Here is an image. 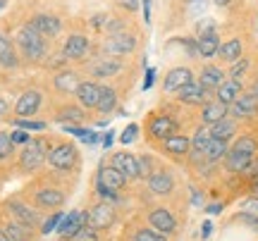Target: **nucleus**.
I'll list each match as a JSON object with an SVG mask.
<instances>
[{
    "mask_svg": "<svg viewBox=\"0 0 258 241\" xmlns=\"http://www.w3.org/2000/svg\"><path fill=\"white\" fill-rule=\"evenodd\" d=\"M10 210H12V215L17 217V222H22V224H27V227H34V224L38 222V215H36V210H31V208H27L24 203H10Z\"/></svg>",
    "mask_w": 258,
    "mask_h": 241,
    "instance_id": "22",
    "label": "nucleus"
},
{
    "mask_svg": "<svg viewBox=\"0 0 258 241\" xmlns=\"http://www.w3.org/2000/svg\"><path fill=\"white\" fill-rule=\"evenodd\" d=\"M239 82L237 79H227V82H222L220 86H218V101L225 103V105H232V103L237 101V96H239Z\"/></svg>",
    "mask_w": 258,
    "mask_h": 241,
    "instance_id": "21",
    "label": "nucleus"
},
{
    "mask_svg": "<svg viewBox=\"0 0 258 241\" xmlns=\"http://www.w3.org/2000/svg\"><path fill=\"white\" fill-rule=\"evenodd\" d=\"M211 232H213V224L211 222H203V227H201V236H203V239H208V236H211Z\"/></svg>",
    "mask_w": 258,
    "mask_h": 241,
    "instance_id": "55",
    "label": "nucleus"
},
{
    "mask_svg": "<svg viewBox=\"0 0 258 241\" xmlns=\"http://www.w3.org/2000/svg\"><path fill=\"white\" fill-rule=\"evenodd\" d=\"M208 31H215V22H213V19L199 22V27H196V34H199V36H203V34H208Z\"/></svg>",
    "mask_w": 258,
    "mask_h": 241,
    "instance_id": "47",
    "label": "nucleus"
},
{
    "mask_svg": "<svg viewBox=\"0 0 258 241\" xmlns=\"http://www.w3.org/2000/svg\"><path fill=\"white\" fill-rule=\"evenodd\" d=\"M10 153H12V136L0 131V158H8Z\"/></svg>",
    "mask_w": 258,
    "mask_h": 241,
    "instance_id": "42",
    "label": "nucleus"
},
{
    "mask_svg": "<svg viewBox=\"0 0 258 241\" xmlns=\"http://www.w3.org/2000/svg\"><path fill=\"white\" fill-rule=\"evenodd\" d=\"M55 86L60 89V91H77L79 89V79H77V74L74 72H62V74L55 76Z\"/></svg>",
    "mask_w": 258,
    "mask_h": 241,
    "instance_id": "35",
    "label": "nucleus"
},
{
    "mask_svg": "<svg viewBox=\"0 0 258 241\" xmlns=\"http://www.w3.org/2000/svg\"><path fill=\"white\" fill-rule=\"evenodd\" d=\"M120 3L124 5V8H129V10H137V5L141 3V0H120Z\"/></svg>",
    "mask_w": 258,
    "mask_h": 241,
    "instance_id": "56",
    "label": "nucleus"
},
{
    "mask_svg": "<svg viewBox=\"0 0 258 241\" xmlns=\"http://www.w3.org/2000/svg\"><path fill=\"white\" fill-rule=\"evenodd\" d=\"M19 48L24 50V55L29 60H41L43 53H46V41H43V34H38L36 29L31 27H24L19 31Z\"/></svg>",
    "mask_w": 258,
    "mask_h": 241,
    "instance_id": "1",
    "label": "nucleus"
},
{
    "mask_svg": "<svg viewBox=\"0 0 258 241\" xmlns=\"http://www.w3.org/2000/svg\"><path fill=\"white\" fill-rule=\"evenodd\" d=\"M84 143H98V134H93V131H86L82 136Z\"/></svg>",
    "mask_w": 258,
    "mask_h": 241,
    "instance_id": "51",
    "label": "nucleus"
},
{
    "mask_svg": "<svg viewBox=\"0 0 258 241\" xmlns=\"http://www.w3.org/2000/svg\"><path fill=\"white\" fill-rule=\"evenodd\" d=\"M139 177H151V158L144 155V158H139Z\"/></svg>",
    "mask_w": 258,
    "mask_h": 241,
    "instance_id": "46",
    "label": "nucleus"
},
{
    "mask_svg": "<svg viewBox=\"0 0 258 241\" xmlns=\"http://www.w3.org/2000/svg\"><path fill=\"white\" fill-rule=\"evenodd\" d=\"M15 127H19V129H24V131H41V129H46V122H29V120H17V122H15Z\"/></svg>",
    "mask_w": 258,
    "mask_h": 241,
    "instance_id": "41",
    "label": "nucleus"
},
{
    "mask_svg": "<svg viewBox=\"0 0 258 241\" xmlns=\"http://www.w3.org/2000/svg\"><path fill=\"white\" fill-rule=\"evenodd\" d=\"M89 220H91L93 229H105V227H110L112 220H115V213H112L110 203H98L91 213H89Z\"/></svg>",
    "mask_w": 258,
    "mask_h": 241,
    "instance_id": "6",
    "label": "nucleus"
},
{
    "mask_svg": "<svg viewBox=\"0 0 258 241\" xmlns=\"http://www.w3.org/2000/svg\"><path fill=\"white\" fill-rule=\"evenodd\" d=\"M251 155H244V153H234V150H227V170L232 172H244L251 163Z\"/></svg>",
    "mask_w": 258,
    "mask_h": 241,
    "instance_id": "30",
    "label": "nucleus"
},
{
    "mask_svg": "<svg viewBox=\"0 0 258 241\" xmlns=\"http://www.w3.org/2000/svg\"><path fill=\"white\" fill-rule=\"evenodd\" d=\"M0 65L15 69L17 67V55H15V48L10 43V38L5 34H0Z\"/></svg>",
    "mask_w": 258,
    "mask_h": 241,
    "instance_id": "23",
    "label": "nucleus"
},
{
    "mask_svg": "<svg viewBox=\"0 0 258 241\" xmlns=\"http://www.w3.org/2000/svg\"><path fill=\"white\" fill-rule=\"evenodd\" d=\"M72 241H98V232L93 227H89V224H84L82 229H77L72 234Z\"/></svg>",
    "mask_w": 258,
    "mask_h": 241,
    "instance_id": "37",
    "label": "nucleus"
},
{
    "mask_svg": "<svg viewBox=\"0 0 258 241\" xmlns=\"http://www.w3.org/2000/svg\"><path fill=\"white\" fill-rule=\"evenodd\" d=\"M10 136H12V143H27V141H29V136H27V131H24V129L12 131Z\"/></svg>",
    "mask_w": 258,
    "mask_h": 241,
    "instance_id": "49",
    "label": "nucleus"
},
{
    "mask_svg": "<svg viewBox=\"0 0 258 241\" xmlns=\"http://www.w3.org/2000/svg\"><path fill=\"white\" fill-rule=\"evenodd\" d=\"M137 131H139V129H137V124H129L127 129L122 131L120 141H122V143H124V146H129V143H132V141L137 139Z\"/></svg>",
    "mask_w": 258,
    "mask_h": 241,
    "instance_id": "43",
    "label": "nucleus"
},
{
    "mask_svg": "<svg viewBox=\"0 0 258 241\" xmlns=\"http://www.w3.org/2000/svg\"><path fill=\"white\" fill-rule=\"evenodd\" d=\"M220 210H222V205H220V203H215V205H208V213H211V215L220 213Z\"/></svg>",
    "mask_w": 258,
    "mask_h": 241,
    "instance_id": "57",
    "label": "nucleus"
},
{
    "mask_svg": "<svg viewBox=\"0 0 258 241\" xmlns=\"http://www.w3.org/2000/svg\"><path fill=\"white\" fill-rule=\"evenodd\" d=\"M137 241H167L165 234L156 232V229H141L137 232Z\"/></svg>",
    "mask_w": 258,
    "mask_h": 241,
    "instance_id": "40",
    "label": "nucleus"
},
{
    "mask_svg": "<svg viewBox=\"0 0 258 241\" xmlns=\"http://www.w3.org/2000/svg\"><path fill=\"white\" fill-rule=\"evenodd\" d=\"M244 210L251 215H258V196H253V198H249V201H244Z\"/></svg>",
    "mask_w": 258,
    "mask_h": 241,
    "instance_id": "48",
    "label": "nucleus"
},
{
    "mask_svg": "<svg viewBox=\"0 0 258 241\" xmlns=\"http://www.w3.org/2000/svg\"><path fill=\"white\" fill-rule=\"evenodd\" d=\"M227 105L225 103H206V108L201 110V117H203V122L206 124H215V122H220V120H225L227 117Z\"/></svg>",
    "mask_w": 258,
    "mask_h": 241,
    "instance_id": "17",
    "label": "nucleus"
},
{
    "mask_svg": "<svg viewBox=\"0 0 258 241\" xmlns=\"http://www.w3.org/2000/svg\"><path fill=\"white\" fill-rule=\"evenodd\" d=\"M5 110H8V103H5V101H0V115H3Z\"/></svg>",
    "mask_w": 258,
    "mask_h": 241,
    "instance_id": "58",
    "label": "nucleus"
},
{
    "mask_svg": "<svg viewBox=\"0 0 258 241\" xmlns=\"http://www.w3.org/2000/svg\"><path fill=\"white\" fill-rule=\"evenodd\" d=\"M213 3H215V5H220V8H222V5H227V3H232V0H213Z\"/></svg>",
    "mask_w": 258,
    "mask_h": 241,
    "instance_id": "59",
    "label": "nucleus"
},
{
    "mask_svg": "<svg viewBox=\"0 0 258 241\" xmlns=\"http://www.w3.org/2000/svg\"><path fill=\"white\" fill-rule=\"evenodd\" d=\"M86 222H89V213H70V215H64V222L60 224V234L67 239V236H72L77 229H82Z\"/></svg>",
    "mask_w": 258,
    "mask_h": 241,
    "instance_id": "16",
    "label": "nucleus"
},
{
    "mask_svg": "<svg viewBox=\"0 0 258 241\" xmlns=\"http://www.w3.org/2000/svg\"><path fill=\"white\" fill-rule=\"evenodd\" d=\"M256 196H258V179H256Z\"/></svg>",
    "mask_w": 258,
    "mask_h": 241,
    "instance_id": "63",
    "label": "nucleus"
},
{
    "mask_svg": "<svg viewBox=\"0 0 258 241\" xmlns=\"http://www.w3.org/2000/svg\"><path fill=\"white\" fill-rule=\"evenodd\" d=\"M77 96H79V101L82 105L86 108H98V98H101V86L93 82H84L79 84V89H77Z\"/></svg>",
    "mask_w": 258,
    "mask_h": 241,
    "instance_id": "14",
    "label": "nucleus"
},
{
    "mask_svg": "<svg viewBox=\"0 0 258 241\" xmlns=\"http://www.w3.org/2000/svg\"><path fill=\"white\" fill-rule=\"evenodd\" d=\"M5 234L10 236V241H29L31 239V227L22 222H10L5 227Z\"/></svg>",
    "mask_w": 258,
    "mask_h": 241,
    "instance_id": "29",
    "label": "nucleus"
},
{
    "mask_svg": "<svg viewBox=\"0 0 258 241\" xmlns=\"http://www.w3.org/2000/svg\"><path fill=\"white\" fill-rule=\"evenodd\" d=\"M134 48H137V38L129 36L127 31H115V34H110V38L105 41V50H108V53H115V55L132 53Z\"/></svg>",
    "mask_w": 258,
    "mask_h": 241,
    "instance_id": "2",
    "label": "nucleus"
},
{
    "mask_svg": "<svg viewBox=\"0 0 258 241\" xmlns=\"http://www.w3.org/2000/svg\"><path fill=\"white\" fill-rule=\"evenodd\" d=\"M179 101L182 103H191V105H199V103H206L208 98V89L201 86V84H186L184 89H179Z\"/></svg>",
    "mask_w": 258,
    "mask_h": 241,
    "instance_id": "12",
    "label": "nucleus"
},
{
    "mask_svg": "<svg viewBox=\"0 0 258 241\" xmlns=\"http://www.w3.org/2000/svg\"><path fill=\"white\" fill-rule=\"evenodd\" d=\"M62 217H64V215H60V213L53 215V217H50V220H46V224L41 227V232H43V234H50L57 227V224H60V220H62Z\"/></svg>",
    "mask_w": 258,
    "mask_h": 241,
    "instance_id": "44",
    "label": "nucleus"
},
{
    "mask_svg": "<svg viewBox=\"0 0 258 241\" xmlns=\"http://www.w3.org/2000/svg\"><path fill=\"white\" fill-rule=\"evenodd\" d=\"M199 55L203 57H213L218 55V50H220V41H218V34L215 31H208V34H203L199 36Z\"/></svg>",
    "mask_w": 258,
    "mask_h": 241,
    "instance_id": "18",
    "label": "nucleus"
},
{
    "mask_svg": "<svg viewBox=\"0 0 258 241\" xmlns=\"http://www.w3.org/2000/svg\"><path fill=\"white\" fill-rule=\"evenodd\" d=\"M112 141H115V134H112V129H110L108 134H105V136H103V146H105V148H110Z\"/></svg>",
    "mask_w": 258,
    "mask_h": 241,
    "instance_id": "54",
    "label": "nucleus"
},
{
    "mask_svg": "<svg viewBox=\"0 0 258 241\" xmlns=\"http://www.w3.org/2000/svg\"><path fill=\"white\" fill-rule=\"evenodd\" d=\"M38 105H41V93L38 91H27L17 101L15 112H17L19 117H29V115H34V112L38 110Z\"/></svg>",
    "mask_w": 258,
    "mask_h": 241,
    "instance_id": "13",
    "label": "nucleus"
},
{
    "mask_svg": "<svg viewBox=\"0 0 258 241\" xmlns=\"http://www.w3.org/2000/svg\"><path fill=\"white\" fill-rule=\"evenodd\" d=\"M74 158H77V153H74V146H57L55 150H50V165L57 167V170H67V167H72Z\"/></svg>",
    "mask_w": 258,
    "mask_h": 241,
    "instance_id": "11",
    "label": "nucleus"
},
{
    "mask_svg": "<svg viewBox=\"0 0 258 241\" xmlns=\"http://www.w3.org/2000/svg\"><path fill=\"white\" fill-rule=\"evenodd\" d=\"M120 67L122 65L117 60H98V62L91 67V74L93 76H110V74H117Z\"/></svg>",
    "mask_w": 258,
    "mask_h": 241,
    "instance_id": "28",
    "label": "nucleus"
},
{
    "mask_svg": "<svg viewBox=\"0 0 258 241\" xmlns=\"http://www.w3.org/2000/svg\"><path fill=\"white\" fill-rule=\"evenodd\" d=\"M0 241H10V236L5 232H0Z\"/></svg>",
    "mask_w": 258,
    "mask_h": 241,
    "instance_id": "60",
    "label": "nucleus"
},
{
    "mask_svg": "<svg viewBox=\"0 0 258 241\" xmlns=\"http://www.w3.org/2000/svg\"><path fill=\"white\" fill-rule=\"evenodd\" d=\"M46 160V143L43 141H27V148L22 153V165L27 170H36Z\"/></svg>",
    "mask_w": 258,
    "mask_h": 241,
    "instance_id": "3",
    "label": "nucleus"
},
{
    "mask_svg": "<svg viewBox=\"0 0 258 241\" xmlns=\"http://www.w3.org/2000/svg\"><path fill=\"white\" fill-rule=\"evenodd\" d=\"M232 150L234 153H244V155H256V150H258V143L256 139H251V136H241V139H237V143L232 146Z\"/></svg>",
    "mask_w": 258,
    "mask_h": 241,
    "instance_id": "36",
    "label": "nucleus"
},
{
    "mask_svg": "<svg viewBox=\"0 0 258 241\" xmlns=\"http://www.w3.org/2000/svg\"><path fill=\"white\" fill-rule=\"evenodd\" d=\"M165 148L170 153H175V155H184L191 148V141L186 136H170V139H165Z\"/></svg>",
    "mask_w": 258,
    "mask_h": 241,
    "instance_id": "32",
    "label": "nucleus"
},
{
    "mask_svg": "<svg viewBox=\"0 0 258 241\" xmlns=\"http://www.w3.org/2000/svg\"><path fill=\"white\" fill-rule=\"evenodd\" d=\"M172 186H175V182H172V177L165 175V172H158V175L148 177V189H151L153 194L165 196V194H170V191H172Z\"/></svg>",
    "mask_w": 258,
    "mask_h": 241,
    "instance_id": "19",
    "label": "nucleus"
},
{
    "mask_svg": "<svg viewBox=\"0 0 258 241\" xmlns=\"http://www.w3.org/2000/svg\"><path fill=\"white\" fill-rule=\"evenodd\" d=\"M36 203L43 205V208H57V205L64 203V196L60 194V191H55V189H43V191L36 196Z\"/></svg>",
    "mask_w": 258,
    "mask_h": 241,
    "instance_id": "26",
    "label": "nucleus"
},
{
    "mask_svg": "<svg viewBox=\"0 0 258 241\" xmlns=\"http://www.w3.org/2000/svg\"><path fill=\"white\" fill-rule=\"evenodd\" d=\"M194 82V74L191 69H186V67H177V69H172L170 74L165 76V91H179V89H184L186 84Z\"/></svg>",
    "mask_w": 258,
    "mask_h": 241,
    "instance_id": "8",
    "label": "nucleus"
},
{
    "mask_svg": "<svg viewBox=\"0 0 258 241\" xmlns=\"http://www.w3.org/2000/svg\"><path fill=\"white\" fill-rule=\"evenodd\" d=\"M3 8H5V0H0V10H3Z\"/></svg>",
    "mask_w": 258,
    "mask_h": 241,
    "instance_id": "62",
    "label": "nucleus"
},
{
    "mask_svg": "<svg viewBox=\"0 0 258 241\" xmlns=\"http://www.w3.org/2000/svg\"><path fill=\"white\" fill-rule=\"evenodd\" d=\"M86 50H89V41L84 36H70L67 43H64V57H72V60L84 57Z\"/></svg>",
    "mask_w": 258,
    "mask_h": 241,
    "instance_id": "20",
    "label": "nucleus"
},
{
    "mask_svg": "<svg viewBox=\"0 0 258 241\" xmlns=\"http://www.w3.org/2000/svg\"><path fill=\"white\" fill-rule=\"evenodd\" d=\"M112 167H117L122 175L129 177V179H134V177H139V158H134V155H129V153H115L110 160Z\"/></svg>",
    "mask_w": 258,
    "mask_h": 241,
    "instance_id": "7",
    "label": "nucleus"
},
{
    "mask_svg": "<svg viewBox=\"0 0 258 241\" xmlns=\"http://www.w3.org/2000/svg\"><path fill=\"white\" fill-rule=\"evenodd\" d=\"M222 155H227V141H222V139H211L208 148H206V160L215 163V160H220Z\"/></svg>",
    "mask_w": 258,
    "mask_h": 241,
    "instance_id": "34",
    "label": "nucleus"
},
{
    "mask_svg": "<svg viewBox=\"0 0 258 241\" xmlns=\"http://www.w3.org/2000/svg\"><path fill=\"white\" fill-rule=\"evenodd\" d=\"M117 105V93L110 86H101V98H98V110L101 112H110Z\"/></svg>",
    "mask_w": 258,
    "mask_h": 241,
    "instance_id": "31",
    "label": "nucleus"
},
{
    "mask_svg": "<svg viewBox=\"0 0 258 241\" xmlns=\"http://www.w3.org/2000/svg\"><path fill=\"white\" fill-rule=\"evenodd\" d=\"M31 27L36 29L38 34H43V36H57L60 29H62V22L53 17V15H36L31 19Z\"/></svg>",
    "mask_w": 258,
    "mask_h": 241,
    "instance_id": "5",
    "label": "nucleus"
},
{
    "mask_svg": "<svg viewBox=\"0 0 258 241\" xmlns=\"http://www.w3.org/2000/svg\"><path fill=\"white\" fill-rule=\"evenodd\" d=\"M218 55H220L225 62H237V60L241 57V41H239V38H232V41H227L225 46H220Z\"/></svg>",
    "mask_w": 258,
    "mask_h": 241,
    "instance_id": "25",
    "label": "nucleus"
},
{
    "mask_svg": "<svg viewBox=\"0 0 258 241\" xmlns=\"http://www.w3.org/2000/svg\"><path fill=\"white\" fill-rule=\"evenodd\" d=\"M153 82H156V69H146V76H144V89H151L153 86Z\"/></svg>",
    "mask_w": 258,
    "mask_h": 241,
    "instance_id": "50",
    "label": "nucleus"
},
{
    "mask_svg": "<svg viewBox=\"0 0 258 241\" xmlns=\"http://www.w3.org/2000/svg\"><path fill=\"white\" fill-rule=\"evenodd\" d=\"M213 134H211V127H201V129L196 131V136H194L191 146H194V153H203L206 155V148H208V143H211Z\"/></svg>",
    "mask_w": 258,
    "mask_h": 241,
    "instance_id": "33",
    "label": "nucleus"
},
{
    "mask_svg": "<svg viewBox=\"0 0 258 241\" xmlns=\"http://www.w3.org/2000/svg\"><path fill=\"white\" fill-rule=\"evenodd\" d=\"M57 120H60V122H67V120L82 122L84 120V112L79 110V108H72V105H70V108H64V110L60 112V117H57Z\"/></svg>",
    "mask_w": 258,
    "mask_h": 241,
    "instance_id": "39",
    "label": "nucleus"
},
{
    "mask_svg": "<svg viewBox=\"0 0 258 241\" xmlns=\"http://www.w3.org/2000/svg\"><path fill=\"white\" fill-rule=\"evenodd\" d=\"M141 8H144V19L151 22V0H141Z\"/></svg>",
    "mask_w": 258,
    "mask_h": 241,
    "instance_id": "52",
    "label": "nucleus"
},
{
    "mask_svg": "<svg viewBox=\"0 0 258 241\" xmlns=\"http://www.w3.org/2000/svg\"><path fill=\"white\" fill-rule=\"evenodd\" d=\"M234 131H237V127H234V122L227 120V117H225V120H220V122H215V124L211 127L213 139H222V141H227Z\"/></svg>",
    "mask_w": 258,
    "mask_h": 241,
    "instance_id": "27",
    "label": "nucleus"
},
{
    "mask_svg": "<svg viewBox=\"0 0 258 241\" xmlns=\"http://www.w3.org/2000/svg\"><path fill=\"white\" fill-rule=\"evenodd\" d=\"M124 179H127V177L112 165H103L101 170H98V184L108 186V189H112V191H120L122 186H124Z\"/></svg>",
    "mask_w": 258,
    "mask_h": 241,
    "instance_id": "4",
    "label": "nucleus"
},
{
    "mask_svg": "<svg viewBox=\"0 0 258 241\" xmlns=\"http://www.w3.org/2000/svg\"><path fill=\"white\" fill-rule=\"evenodd\" d=\"M148 222H151V227H153L156 232H160V234L175 232V227H177L172 213H167V210H153L151 217H148Z\"/></svg>",
    "mask_w": 258,
    "mask_h": 241,
    "instance_id": "10",
    "label": "nucleus"
},
{
    "mask_svg": "<svg viewBox=\"0 0 258 241\" xmlns=\"http://www.w3.org/2000/svg\"><path fill=\"white\" fill-rule=\"evenodd\" d=\"M256 110H258V98L253 93L237 96V101L232 103V112L237 117H251V115H256Z\"/></svg>",
    "mask_w": 258,
    "mask_h": 241,
    "instance_id": "9",
    "label": "nucleus"
},
{
    "mask_svg": "<svg viewBox=\"0 0 258 241\" xmlns=\"http://www.w3.org/2000/svg\"><path fill=\"white\" fill-rule=\"evenodd\" d=\"M222 82H225V74H222V69H218V67H206L201 72V79H199V84L206 86L208 91H211V89H218Z\"/></svg>",
    "mask_w": 258,
    "mask_h": 241,
    "instance_id": "24",
    "label": "nucleus"
},
{
    "mask_svg": "<svg viewBox=\"0 0 258 241\" xmlns=\"http://www.w3.org/2000/svg\"><path fill=\"white\" fill-rule=\"evenodd\" d=\"M253 96L258 98V82H256V86H253Z\"/></svg>",
    "mask_w": 258,
    "mask_h": 241,
    "instance_id": "61",
    "label": "nucleus"
},
{
    "mask_svg": "<svg viewBox=\"0 0 258 241\" xmlns=\"http://www.w3.org/2000/svg\"><path fill=\"white\" fill-rule=\"evenodd\" d=\"M208 8V0H189V10H191V15H203Z\"/></svg>",
    "mask_w": 258,
    "mask_h": 241,
    "instance_id": "45",
    "label": "nucleus"
},
{
    "mask_svg": "<svg viewBox=\"0 0 258 241\" xmlns=\"http://www.w3.org/2000/svg\"><path fill=\"white\" fill-rule=\"evenodd\" d=\"M148 129H151V134H153V136H156V139H170V136H175V129H177V122L172 120V117H165V115H163V117H156V120L151 122V127H148Z\"/></svg>",
    "mask_w": 258,
    "mask_h": 241,
    "instance_id": "15",
    "label": "nucleus"
},
{
    "mask_svg": "<svg viewBox=\"0 0 258 241\" xmlns=\"http://www.w3.org/2000/svg\"><path fill=\"white\" fill-rule=\"evenodd\" d=\"M249 65H251V62H249V60H246V57H244V60H241V57H239V60H237V62L232 65V69H230V76H232V79H237V82H239L241 76L246 74V69H249Z\"/></svg>",
    "mask_w": 258,
    "mask_h": 241,
    "instance_id": "38",
    "label": "nucleus"
},
{
    "mask_svg": "<svg viewBox=\"0 0 258 241\" xmlns=\"http://www.w3.org/2000/svg\"><path fill=\"white\" fill-rule=\"evenodd\" d=\"M244 172H246V175H253V177H258V160H251V163H249V167H246Z\"/></svg>",
    "mask_w": 258,
    "mask_h": 241,
    "instance_id": "53",
    "label": "nucleus"
}]
</instances>
